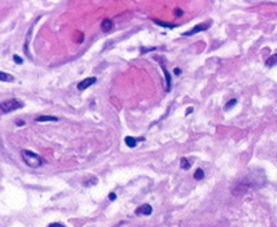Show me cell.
<instances>
[{"label": "cell", "mask_w": 277, "mask_h": 227, "mask_svg": "<svg viewBox=\"0 0 277 227\" xmlns=\"http://www.w3.org/2000/svg\"><path fill=\"white\" fill-rule=\"evenodd\" d=\"M21 154H22L24 163H25L28 167H30V168H40L43 164H46V160L41 158L36 153L30 152V150H22Z\"/></svg>", "instance_id": "obj_1"}, {"label": "cell", "mask_w": 277, "mask_h": 227, "mask_svg": "<svg viewBox=\"0 0 277 227\" xmlns=\"http://www.w3.org/2000/svg\"><path fill=\"white\" fill-rule=\"evenodd\" d=\"M21 107H24V103L18 99H8V101H4V102L0 103V110H2L3 113L18 110Z\"/></svg>", "instance_id": "obj_2"}, {"label": "cell", "mask_w": 277, "mask_h": 227, "mask_svg": "<svg viewBox=\"0 0 277 227\" xmlns=\"http://www.w3.org/2000/svg\"><path fill=\"white\" fill-rule=\"evenodd\" d=\"M95 83H97V77H87V79L81 80V81L77 84V90L84 91V90H87L88 87H91L92 84H95Z\"/></svg>", "instance_id": "obj_3"}, {"label": "cell", "mask_w": 277, "mask_h": 227, "mask_svg": "<svg viewBox=\"0 0 277 227\" xmlns=\"http://www.w3.org/2000/svg\"><path fill=\"white\" fill-rule=\"evenodd\" d=\"M208 28H210L208 23H199V25H196L195 28H192L190 30H188V32L183 33V36H192V34H196V33H199V32H203V30L208 29Z\"/></svg>", "instance_id": "obj_4"}, {"label": "cell", "mask_w": 277, "mask_h": 227, "mask_svg": "<svg viewBox=\"0 0 277 227\" xmlns=\"http://www.w3.org/2000/svg\"><path fill=\"white\" fill-rule=\"evenodd\" d=\"M152 212H153V209H152V207L149 204H144V205H141V207H138L135 209V215L149 216V215H152Z\"/></svg>", "instance_id": "obj_5"}, {"label": "cell", "mask_w": 277, "mask_h": 227, "mask_svg": "<svg viewBox=\"0 0 277 227\" xmlns=\"http://www.w3.org/2000/svg\"><path fill=\"white\" fill-rule=\"evenodd\" d=\"M112 28H113V22H112L110 19H103V21H102V23H101V29H102V32H103V33L110 32V30H112Z\"/></svg>", "instance_id": "obj_6"}, {"label": "cell", "mask_w": 277, "mask_h": 227, "mask_svg": "<svg viewBox=\"0 0 277 227\" xmlns=\"http://www.w3.org/2000/svg\"><path fill=\"white\" fill-rule=\"evenodd\" d=\"M163 73H164V77H165V91H170L171 90V80H172V77H171V75L168 73V70L165 69V66H163Z\"/></svg>", "instance_id": "obj_7"}, {"label": "cell", "mask_w": 277, "mask_h": 227, "mask_svg": "<svg viewBox=\"0 0 277 227\" xmlns=\"http://www.w3.org/2000/svg\"><path fill=\"white\" fill-rule=\"evenodd\" d=\"M34 120L37 123H46V121H58V118L54 116H37Z\"/></svg>", "instance_id": "obj_8"}, {"label": "cell", "mask_w": 277, "mask_h": 227, "mask_svg": "<svg viewBox=\"0 0 277 227\" xmlns=\"http://www.w3.org/2000/svg\"><path fill=\"white\" fill-rule=\"evenodd\" d=\"M276 65H277V54H273L266 59V66L272 68V66H276Z\"/></svg>", "instance_id": "obj_9"}, {"label": "cell", "mask_w": 277, "mask_h": 227, "mask_svg": "<svg viewBox=\"0 0 277 227\" xmlns=\"http://www.w3.org/2000/svg\"><path fill=\"white\" fill-rule=\"evenodd\" d=\"M124 142H126V145L131 149H134L137 146V139L133 138V136H126V138H124Z\"/></svg>", "instance_id": "obj_10"}, {"label": "cell", "mask_w": 277, "mask_h": 227, "mask_svg": "<svg viewBox=\"0 0 277 227\" xmlns=\"http://www.w3.org/2000/svg\"><path fill=\"white\" fill-rule=\"evenodd\" d=\"M0 81H14V77L8 73L0 72Z\"/></svg>", "instance_id": "obj_11"}, {"label": "cell", "mask_w": 277, "mask_h": 227, "mask_svg": "<svg viewBox=\"0 0 277 227\" xmlns=\"http://www.w3.org/2000/svg\"><path fill=\"white\" fill-rule=\"evenodd\" d=\"M154 23H157L159 26H163V28H170V29H172V28H175L176 25L175 23H167V22H163V21H159V19H153Z\"/></svg>", "instance_id": "obj_12"}, {"label": "cell", "mask_w": 277, "mask_h": 227, "mask_svg": "<svg viewBox=\"0 0 277 227\" xmlns=\"http://www.w3.org/2000/svg\"><path fill=\"white\" fill-rule=\"evenodd\" d=\"M190 168V163H189V160L188 158H181V169H183V171H188Z\"/></svg>", "instance_id": "obj_13"}, {"label": "cell", "mask_w": 277, "mask_h": 227, "mask_svg": "<svg viewBox=\"0 0 277 227\" xmlns=\"http://www.w3.org/2000/svg\"><path fill=\"white\" fill-rule=\"evenodd\" d=\"M193 178H195L196 180H201V179H204V171H203L201 168H197V169H196V172H195V175H193Z\"/></svg>", "instance_id": "obj_14"}, {"label": "cell", "mask_w": 277, "mask_h": 227, "mask_svg": "<svg viewBox=\"0 0 277 227\" xmlns=\"http://www.w3.org/2000/svg\"><path fill=\"white\" fill-rule=\"evenodd\" d=\"M236 103H237V99H230L229 102H227L226 105H225V107H223V109L226 110V111H227V110H230L233 106H236Z\"/></svg>", "instance_id": "obj_15"}, {"label": "cell", "mask_w": 277, "mask_h": 227, "mask_svg": "<svg viewBox=\"0 0 277 227\" xmlns=\"http://www.w3.org/2000/svg\"><path fill=\"white\" fill-rule=\"evenodd\" d=\"M13 59H14V62H15V64H19V65H21V64H22V62H24V61H22V58H21L19 55H14V57H13Z\"/></svg>", "instance_id": "obj_16"}, {"label": "cell", "mask_w": 277, "mask_h": 227, "mask_svg": "<svg viewBox=\"0 0 277 227\" xmlns=\"http://www.w3.org/2000/svg\"><path fill=\"white\" fill-rule=\"evenodd\" d=\"M47 227H65L62 223H51V224H48Z\"/></svg>", "instance_id": "obj_17"}, {"label": "cell", "mask_w": 277, "mask_h": 227, "mask_svg": "<svg viewBox=\"0 0 277 227\" xmlns=\"http://www.w3.org/2000/svg\"><path fill=\"white\" fill-rule=\"evenodd\" d=\"M182 14H183V13H182V10H179V8H176V10H175V15H176V17H181Z\"/></svg>", "instance_id": "obj_18"}, {"label": "cell", "mask_w": 277, "mask_h": 227, "mask_svg": "<svg viewBox=\"0 0 277 227\" xmlns=\"http://www.w3.org/2000/svg\"><path fill=\"white\" fill-rule=\"evenodd\" d=\"M109 200H112V201L116 200V194H115V193H110V194H109Z\"/></svg>", "instance_id": "obj_19"}, {"label": "cell", "mask_w": 277, "mask_h": 227, "mask_svg": "<svg viewBox=\"0 0 277 227\" xmlns=\"http://www.w3.org/2000/svg\"><path fill=\"white\" fill-rule=\"evenodd\" d=\"M17 125H18V127H22V125H25V123H24L22 120H17Z\"/></svg>", "instance_id": "obj_20"}, {"label": "cell", "mask_w": 277, "mask_h": 227, "mask_svg": "<svg viewBox=\"0 0 277 227\" xmlns=\"http://www.w3.org/2000/svg\"><path fill=\"white\" fill-rule=\"evenodd\" d=\"M192 111H193V107H188V110H186V116H189Z\"/></svg>", "instance_id": "obj_21"}, {"label": "cell", "mask_w": 277, "mask_h": 227, "mask_svg": "<svg viewBox=\"0 0 277 227\" xmlns=\"http://www.w3.org/2000/svg\"><path fill=\"white\" fill-rule=\"evenodd\" d=\"M174 73H175V75H181V69H179V68H175Z\"/></svg>", "instance_id": "obj_22"}]
</instances>
